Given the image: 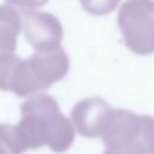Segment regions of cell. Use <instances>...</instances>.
I'll return each instance as SVG.
<instances>
[{
	"label": "cell",
	"mask_w": 154,
	"mask_h": 154,
	"mask_svg": "<svg viewBox=\"0 0 154 154\" xmlns=\"http://www.w3.org/2000/svg\"><path fill=\"white\" fill-rule=\"evenodd\" d=\"M24 34L36 52H49L60 47L63 26L59 19L48 12L24 11Z\"/></svg>",
	"instance_id": "cell-5"
},
{
	"label": "cell",
	"mask_w": 154,
	"mask_h": 154,
	"mask_svg": "<svg viewBox=\"0 0 154 154\" xmlns=\"http://www.w3.org/2000/svg\"><path fill=\"white\" fill-rule=\"evenodd\" d=\"M22 118L17 125L28 149L47 146L55 153L66 152L73 143L75 129L48 94H36L20 105Z\"/></svg>",
	"instance_id": "cell-1"
},
{
	"label": "cell",
	"mask_w": 154,
	"mask_h": 154,
	"mask_svg": "<svg viewBox=\"0 0 154 154\" xmlns=\"http://www.w3.org/2000/svg\"><path fill=\"white\" fill-rule=\"evenodd\" d=\"M19 12L8 5H0V53H14L20 31Z\"/></svg>",
	"instance_id": "cell-7"
},
{
	"label": "cell",
	"mask_w": 154,
	"mask_h": 154,
	"mask_svg": "<svg viewBox=\"0 0 154 154\" xmlns=\"http://www.w3.org/2000/svg\"><path fill=\"white\" fill-rule=\"evenodd\" d=\"M69 67V55L63 48L35 52L25 60L18 57L8 77L7 91L24 97L38 90H45L61 81L66 76Z\"/></svg>",
	"instance_id": "cell-2"
},
{
	"label": "cell",
	"mask_w": 154,
	"mask_h": 154,
	"mask_svg": "<svg viewBox=\"0 0 154 154\" xmlns=\"http://www.w3.org/2000/svg\"><path fill=\"white\" fill-rule=\"evenodd\" d=\"M117 22L131 52L154 53V0H126L118 11Z\"/></svg>",
	"instance_id": "cell-4"
},
{
	"label": "cell",
	"mask_w": 154,
	"mask_h": 154,
	"mask_svg": "<svg viewBox=\"0 0 154 154\" xmlns=\"http://www.w3.org/2000/svg\"><path fill=\"white\" fill-rule=\"evenodd\" d=\"M101 138L103 154H154V118L113 109Z\"/></svg>",
	"instance_id": "cell-3"
},
{
	"label": "cell",
	"mask_w": 154,
	"mask_h": 154,
	"mask_svg": "<svg viewBox=\"0 0 154 154\" xmlns=\"http://www.w3.org/2000/svg\"><path fill=\"white\" fill-rule=\"evenodd\" d=\"M113 109L101 97L94 96L81 100L71 109V123L79 135L99 137L105 132Z\"/></svg>",
	"instance_id": "cell-6"
},
{
	"label": "cell",
	"mask_w": 154,
	"mask_h": 154,
	"mask_svg": "<svg viewBox=\"0 0 154 154\" xmlns=\"http://www.w3.org/2000/svg\"><path fill=\"white\" fill-rule=\"evenodd\" d=\"M6 5L12 7H19L23 11H31L32 8L45 5L48 0H5Z\"/></svg>",
	"instance_id": "cell-9"
},
{
	"label": "cell",
	"mask_w": 154,
	"mask_h": 154,
	"mask_svg": "<svg viewBox=\"0 0 154 154\" xmlns=\"http://www.w3.org/2000/svg\"><path fill=\"white\" fill-rule=\"evenodd\" d=\"M0 154H11V150H10L7 143L5 142L4 137L1 136V134H0Z\"/></svg>",
	"instance_id": "cell-10"
},
{
	"label": "cell",
	"mask_w": 154,
	"mask_h": 154,
	"mask_svg": "<svg viewBox=\"0 0 154 154\" xmlns=\"http://www.w3.org/2000/svg\"><path fill=\"white\" fill-rule=\"evenodd\" d=\"M119 4V0H81V5L83 8L94 14V16H103L112 12Z\"/></svg>",
	"instance_id": "cell-8"
}]
</instances>
